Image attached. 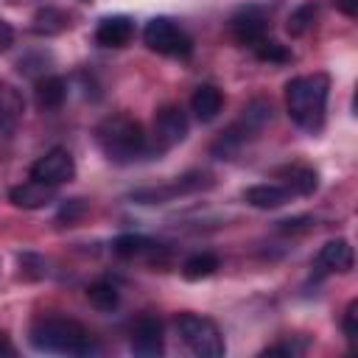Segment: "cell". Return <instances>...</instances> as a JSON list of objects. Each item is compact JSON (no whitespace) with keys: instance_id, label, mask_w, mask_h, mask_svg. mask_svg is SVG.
Listing matches in <instances>:
<instances>
[{"instance_id":"obj_1","label":"cell","mask_w":358,"mask_h":358,"mask_svg":"<svg viewBox=\"0 0 358 358\" xmlns=\"http://www.w3.org/2000/svg\"><path fill=\"white\" fill-rule=\"evenodd\" d=\"M330 95V76L327 73H308L296 76L285 84V106L291 120L305 131H319L324 123Z\"/></svg>"},{"instance_id":"obj_2","label":"cell","mask_w":358,"mask_h":358,"mask_svg":"<svg viewBox=\"0 0 358 358\" xmlns=\"http://www.w3.org/2000/svg\"><path fill=\"white\" fill-rule=\"evenodd\" d=\"M31 344L42 352H62V355H90L98 352L92 333L78 324L76 319L45 316L31 327Z\"/></svg>"},{"instance_id":"obj_3","label":"cell","mask_w":358,"mask_h":358,"mask_svg":"<svg viewBox=\"0 0 358 358\" xmlns=\"http://www.w3.org/2000/svg\"><path fill=\"white\" fill-rule=\"evenodd\" d=\"M95 140H98L101 151L112 162H117V165L134 162L145 151V131H143V126L134 117L123 115V112L103 117L98 123V129H95Z\"/></svg>"},{"instance_id":"obj_4","label":"cell","mask_w":358,"mask_h":358,"mask_svg":"<svg viewBox=\"0 0 358 358\" xmlns=\"http://www.w3.org/2000/svg\"><path fill=\"white\" fill-rule=\"evenodd\" d=\"M176 330L182 336V341L187 344V350L199 358H221L227 352L224 336L218 330V324L207 316L199 313H179L176 319Z\"/></svg>"},{"instance_id":"obj_5","label":"cell","mask_w":358,"mask_h":358,"mask_svg":"<svg viewBox=\"0 0 358 358\" xmlns=\"http://www.w3.org/2000/svg\"><path fill=\"white\" fill-rule=\"evenodd\" d=\"M271 120V103H266V101H252L246 109H243V115H241V120L238 123H232L215 143H213V154H218V157H229V154H235L249 137H255L266 123Z\"/></svg>"},{"instance_id":"obj_6","label":"cell","mask_w":358,"mask_h":358,"mask_svg":"<svg viewBox=\"0 0 358 358\" xmlns=\"http://www.w3.org/2000/svg\"><path fill=\"white\" fill-rule=\"evenodd\" d=\"M143 42L154 53H162V56H190V50H193L190 36L168 17L148 20L143 28Z\"/></svg>"},{"instance_id":"obj_7","label":"cell","mask_w":358,"mask_h":358,"mask_svg":"<svg viewBox=\"0 0 358 358\" xmlns=\"http://www.w3.org/2000/svg\"><path fill=\"white\" fill-rule=\"evenodd\" d=\"M76 176V162H73V154L67 148H50L45 157H39L34 165H31V179H39L45 185H64Z\"/></svg>"},{"instance_id":"obj_8","label":"cell","mask_w":358,"mask_h":358,"mask_svg":"<svg viewBox=\"0 0 358 358\" xmlns=\"http://www.w3.org/2000/svg\"><path fill=\"white\" fill-rule=\"evenodd\" d=\"M187 115L179 109V106H162L157 115H154V140L159 145V151L165 148H173L179 145L185 137H187Z\"/></svg>"},{"instance_id":"obj_9","label":"cell","mask_w":358,"mask_h":358,"mask_svg":"<svg viewBox=\"0 0 358 358\" xmlns=\"http://www.w3.org/2000/svg\"><path fill=\"white\" fill-rule=\"evenodd\" d=\"M131 352L140 358H159L165 352L162 322L157 316H140L131 327Z\"/></svg>"},{"instance_id":"obj_10","label":"cell","mask_w":358,"mask_h":358,"mask_svg":"<svg viewBox=\"0 0 358 358\" xmlns=\"http://www.w3.org/2000/svg\"><path fill=\"white\" fill-rule=\"evenodd\" d=\"M355 263V255H352V246L350 241L344 238H336V241H327L316 257H313V266L319 274H333V271H350Z\"/></svg>"},{"instance_id":"obj_11","label":"cell","mask_w":358,"mask_h":358,"mask_svg":"<svg viewBox=\"0 0 358 358\" xmlns=\"http://www.w3.org/2000/svg\"><path fill=\"white\" fill-rule=\"evenodd\" d=\"M134 36V22L126 14H112L103 17L95 28V42L103 48H126Z\"/></svg>"},{"instance_id":"obj_12","label":"cell","mask_w":358,"mask_h":358,"mask_svg":"<svg viewBox=\"0 0 358 358\" xmlns=\"http://www.w3.org/2000/svg\"><path fill=\"white\" fill-rule=\"evenodd\" d=\"M8 199L14 207H22V210H39L45 204H50L56 199V187L53 185H45L39 179H28L22 185H14L8 190Z\"/></svg>"},{"instance_id":"obj_13","label":"cell","mask_w":358,"mask_h":358,"mask_svg":"<svg viewBox=\"0 0 358 358\" xmlns=\"http://www.w3.org/2000/svg\"><path fill=\"white\" fill-rule=\"evenodd\" d=\"M34 98L39 109L53 112L67 101V81L62 76H42L34 87Z\"/></svg>"},{"instance_id":"obj_14","label":"cell","mask_w":358,"mask_h":358,"mask_svg":"<svg viewBox=\"0 0 358 358\" xmlns=\"http://www.w3.org/2000/svg\"><path fill=\"white\" fill-rule=\"evenodd\" d=\"M190 109H193V115H196L201 123L215 120V117L221 115V109H224V95H221V90L213 87V84H201V87L193 92V98H190Z\"/></svg>"},{"instance_id":"obj_15","label":"cell","mask_w":358,"mask_h":358,"mask_svg":"<svg viewBox=\"0 0 358 358\" xmlns=\"http://www.w3.org/2000/svg\"><path fill=\"white\" fill-rule=\"evenodd\" d=\"M291 190L285 187V185H252L246 193H243V199H246V204H252V207H257V210H277V207H282L285 201H291Z\"/></svg>"},{"instance_id":"obj_16","label":"cell","mask_w":358,"mask_h":358,"mask_svg":"<svg viewBox=\"0 0 358 358\" xmlns=\"http://www.w3.org/2000/svg\"><path fill=\"white\" fill-rule=\"evenodd\" d=\"M232 36H235L241 45L255 48V45L266 36V20H263L255 8H246V11H241V14L232 20Z\"/></svg>"},{"instance_id":"obj_17","label":"cell","mask_w":358,"mask_h":358,"mask_svg":"<svg viewBox=\"0 0 358 358\" xmlns=\"http://www.w3.org/2000/svg\"><path fill=\"white\" fill-rule=\"evenodd\" d=\"M277 176L285 179V187L296 196H310L316 187H319V176L313 168L308 165H288V168H280Z\"/></svg>"},{"instance_id":"obj_18","label":"cell","mask_w":358,"mask_h":358,"mask_svg":"<svg viewBox=\"0 0 358 358\" xmlns=\"http://www.w3.org/2000/svg\"><path fill=\"white\" fill-rule=\"evenodd\" d=\"M70 22H67V14L62 11V8H53V6H45V8H39L36 14H34V34H39V36H53V34H62L64 28H67Z\"/></svg>"},{"instance_id":"obj_19","label":"cell","mask_w":358,"mask_h":358,"mask_svg":"<svg viewBox=\"0 0 358 358\" xmlns=\"http://www.w3.org/2000/svg\"><path fill=\"white\" fill-rule=\"evenodd\" d=\"M20 115H22V98H20V92L11 90L8 84H0V126L6 131H11L17 126V120H20Z\"/></svg>"},{"instance_id":"obj_20","label":"cell","mask_w":358,"mask_h":358,"mask_svg":"<svg viewBox=\"0 0 358 358\" xmlns=\"http://www.w3.org/2000/svg\"><path fill=\"white\" fill-rule=\"evenodd\" d=\"M87 299H90V305L95 308V310H115L117 308V302H120V294H117V288L112 285V282H92L90 288H87Z\"/></svg>"},{"instance_id":"obj_21","label":"cell","mask_w":358,"mask_h":358,"mask_svg":"<svg viewBox=\"0 0 358 358\" xmlns=\"http://www.w3.org/2000/svg\"><path fill=\"white\" fill-rule=\"evenodd\" d=\"M215 268H218V257L210 255V252H199V255H193V257L185 260L182 274H185V280H204V277H210Z\"/></svg>"},{"instance_id":"obj_22","label":"cell","mask_w":358,"mask_h":358,"mask_svg":"<svg viewBox=\"0 0 358 358\" xmlns=\"http://www.w3.org/2000/svg\"><path fill=\"white\" fill-rule=\"evenodd\" d=\"M154 246H157V243L148 241V238H143V235H120V238L112 243L115 255H120V257H134V255H143V252H148V249H154Z\"/></svg>"},{"instance_id":"obj_23","label":"cell","mask_w":358,"mask_h":358,"mask_svg":"<svg viewBox=\"0 0 358 358\" xmlns=\"http://www.w3.org/2000/svg\"><path fill=\"white\" fill-rule=\"evenodd\" d=\"M313 20H316V6H313V3H305V6H299L296 11H291L285 28H288L291 36H302V34H308V28L313 25Z\"/></svg>"},{"instance_id":"obj_24","label":"cell","mask_w":358,"mask_h":358,"mask_svg":"<svg viewBox=\"0 0 358 358\" xmlns=\"http://www.w3.org/2000/svg\"><path fill=\"white\" fill-rule=\"evenodd\" d=\"M255 50H257V56L263 62H291V53L285 50V45H280L274 39H266V36L255 45Z\"/></svg>"},{"instance_id":"obj_25","label":"cell","mask_w":358,"mask_h":358,"mask_svg":"<svg viewBox=\"0 0 358 358\" xmlns=\"http://www.w3.org/2000/svg\"><path fill=\"white\" fill-rule=\"evenodd\" d=\"M84 213H87L84 199H70V201L62 204V210H59V221H62V224H76Z\"/></svg>"},{"instance_id":"obj_26","label":"cell","mask_w":358,"mask_h":358,"mask_svg":"<svg viewBox=\"0 0 358 358\" xmlns=\"http://www.w3.org/2000/svg\"><path fill=\"white\" fill-rule=\"evenodd\" d=\"M341 330H344V336H347L350 341H355V338H358V302H355V299H352V302L347 305V310H344Z\"/></svg>"},{"instance_id":"obj_27","label":"cell","mask_w":358,"mask_h":358,"mask_svg":"<svg viewBox=\"0 0 358 358\" xmlns=\"http://www.w3.org/2000/svg\"><path fill=\"white\" fill-rule=\"evenodd\" d=\"M299 352H302V347H299V344H294V341H285V344H274V347L263 350V355H299Z\"/></svg>"},{"instance_id":"obj_28","label":"cell","mask_w":358,"mask_h":358,"mask_svg":"<svg viewBox=\"0 0 358 358\" xmlns=\"http://www.w3.org/2000/svg\"><path fill=\"white\" fill-rule=\"evenodd\" d=\"M11 42H14V28L6 20H0V50H8Z\"/></svg>"},{"instance_id":"obj_29","label":"cell","mask_w":358,"mask_h":358,"mask_svg":"<svg viewBox=\"0 0 358 358\" xmlns=\"http://www.w3.org/2000/svg\"><path fill=\"white\" fill-rule=\"evenodd\" d=\"M336 8L347 17H355L358 14V0H336Z\"/></svg>"},{"instance_id":"obj_30","label":"cell","mask_w":358,"mask_h":358,"mask_svg":"<svg viewBox=\"0 0 358 358\" xmlns=\"http://www.w3.org/2000/svg\"><path fill=\"white\" fill-rule=\"evenodd\" d=\"M17 350H14V344L8 341V336L6 333H0V355H14Z\"/></svg>"}]
</instances>
